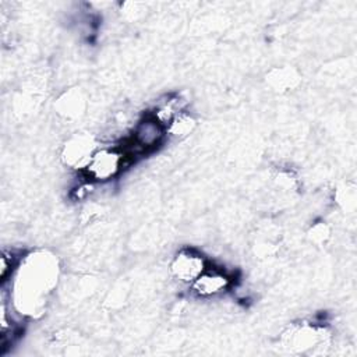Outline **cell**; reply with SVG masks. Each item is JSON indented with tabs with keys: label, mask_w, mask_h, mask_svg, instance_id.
I'll list each match as a JSON object with an SVG mask.
<instances>
[{
	"label": "cell",
	"mask_w": 357,
	"mask_h": 357,
	"mask_svg": "<svg viewBox=\"0 0 357 357\" xmlns=\"http://www.w3.org/2000/svg\"><path fill=\"white\" fill-rule=\"evenodd\" d=\"M59 278L56 257L38 251L22 257L10 280L8 300L14 311L22 317H36L45 311L49 294Z\"/></svg>",
	"instance_id": "1"
},
{
	"label": "cell",
	"mask_w": 357,
	"mask_h": 357,
	"mask_svg": "<svg viewBox=\"0 0 357 357\" xmlns=\"http://www.w3.org/2000/svg\"><path fill=\"white\" fill-rule=\"evenodd\" d=\"M127 160L120 145H100L81 173L92 184H106L120 176Z\"/></svg>",
	"instance_id": "2"
},
{
	"label": "cell",
	"mask_w": 357,
	"mask_h": 357,
	"mask_svg": "<svg viewBox=\"0 0 357 357\" xmlns=\"http://www.w3.org/2000/svg\"><path fill=\"white\" fill-rule=\"evenodd\" d=\"M165 138H167L166 128L162 124H159L153 117L146 114L134 124L128 138L130 146L121 148L128 158L139 156L142 153H148L159 148L163 144Z\"/></svg>",
	"instance_id": "3"
},
{
	"label": "cell",
	"mask_w": 357,
	"mask_h": 357,
	"mask_svg": "<svg viewBox=\"0 0 357 357\" xmlns=\"http://www.w3.org/2000/svg\"><path fill=\"white\" fill-rule=\"evenodd\" d=\"M209 261L201 251L192 247H184L174 254L169 269L170 275L178 283L190 286L201 273L209 268Z\"/></svg>",
	"instance_id": "4"
},
{
	"label": "cell",
	"mask_w": 357,
	"mask_h": 357,
	"mask_svg": "<svg viewBox=\"0 0 357 357\" xmlns=\"http://www.w3.org/2000/svg\"><path fill=\"white\" fill-rule=\"evenodd\" d=\"M99 146L100 145L92 134L75 132L64 142L61 148V160L67 167L82 172Z\"/></svg>",
	"instance_id": "5"
},
{
	"label": "cell",
	"mask_w": 357,
	"mask_h": 357,
	"mask_svg": "<svg viewBox=\"0 0 357 357\" xmlns=\"http://www.w3.org/2000/svg\"><path fill=\"white\" fill-rule=\"evenodd\" d=\"M233 286V276L227 273L223 268L211 266L201 273L188 287L190 293L202 300L213 298L222 296Z\"/></svg>",
	"instance_id": "6"
},
{
	"label": "cell",
	"mask_w": 357,
	"mask_h": 357,
	"mask_svg": "<svg viewBox=\"0 0 357 357\" xmlns=\"http://www.w3.org/2000/svg\"><path fill=\"white\" fill-rule=\"evenodd\" d=\"M284 340L286 344L291 349L305 350L318 346L324 340V335L315 325L298 324L289 329V332L284 335Z\"/></svg>",
	"instance_id": "7"
},
{
	"label": "cell",
	"mask_w": 357,
	"mask_h": 357,
	"mask_svg": "<svg viewBox=\"0 0 357 357\" xmlns=\"http://www.w3.org/2000/svg\"><path fill=\"white\" fill-rule=\"evenodd\" d=\"M185 110L187 100L184 98L180 95H169L163 100H159L148 114L166 128L176 116Z\"/></svg>",
	"instance_id": "8"
},
{
	"label": "cell",
	"mask_w": 357,
	"mask_h": 357,
	"mask_svg": "<svg viewBox=\"0 0 357 357\" xmlns=\"http://www.w3.org/2000/svg\"><path fill=\"white\" fill-rule=\"evenodd\" d=\"M197 128V120L190 112H183L176 116L166 127V134L174 139H184Z\"/></svg>",
	"instance_id": "9"
},
{
	"label": "cell",
	"mask_w": 357,
	"mask_h": 357,
	"mask_svg": "<svg viewBox=\"0 0 357 357\" xmlns=\"http://www.w3.org/2000/svg\"><path fill=\"white\" fill-rule=\"evenodd\" d=\"M22 257L14 251V250H7L3 248L1 254H0V282L3 284V287L10 283L11 278L14 276L20 262H21Z\"/></svg>",
	"instance_id": "10"
}]
</instances>
